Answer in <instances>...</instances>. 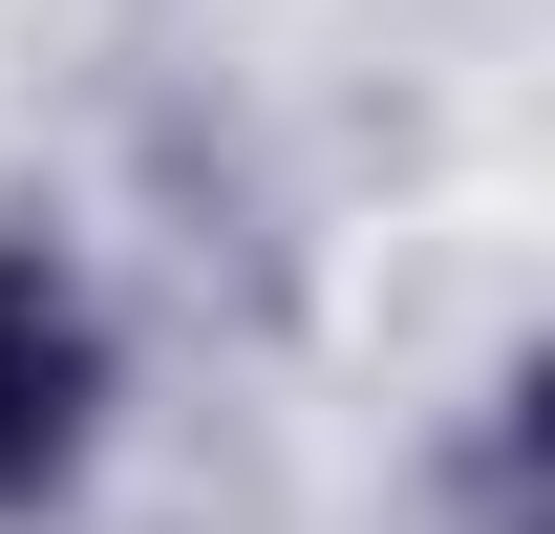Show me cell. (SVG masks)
Here are the masks:
<instances>
[{"label":"cell","instance_id":"obj_1","mask_svg":"<svg viewBox=\"0 0 555 534\" xmlns=\"http://www.w3.org/2000/svg\"><path fill=\"white\" fill-rule=\"evenodd\" d=\"M65 406H86V321H65L43 257H0V492L65 470Z\"/></svg>","mask_w":555,"mask_h":534}]
</instances>
